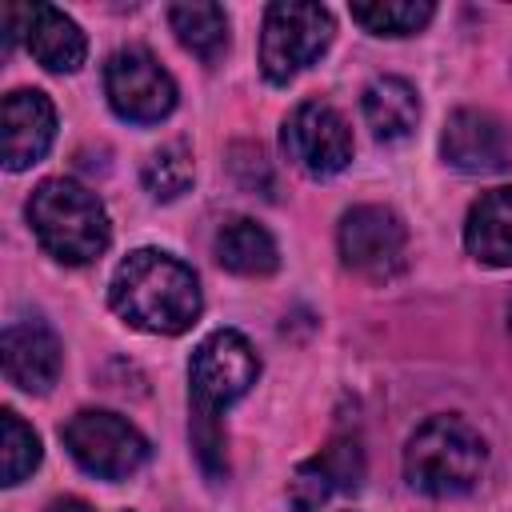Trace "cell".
Masks as SVG:
<instances>
[{
	"mask_svg": "<svg viewBox=\"0 0 512 512\" xmlns=\"http://www.w3.org/2000/svg\"><path fill=\"white\" fill-rule=\"evenodd\" d=\"M108 304L124 324L152 336L188 332L204 308L196 272L160 248H136L116 264Z\"/></svg>",
	"mask_w": 512,
	"mask_h": 512,
	"instance_id": "cell-1",
	"label": "cell"
},
{
	"mask_svg": "<svg viewBox=\"0 0 512 512\" xmlns=\"http://www.w3.org/2000/svg\"><path fill=\"white\" fill-rule=\"evenodd\" d=\"M28 224L48 256L60 264H92L112 240V224L96 192L76 180H40L28 196Z\"/></svg>",
	"mask_w": 512,
	"mask_h": 512,
	"instance_id": "cell-2",
	"label": "cell"
},
{
	"mask_svg": "<svg viewBox=\"0 0 512 512\" xmlns=\"http://www.w3.org/2000/svg\"><path fill=\"white\" fill-rule=\"evenodd\" d=\"M484 460H488L484 436L464 416H432L408 436L404 476L416 492L432 500H448L476 488Z\"/></svg>",
	"mask_w": 512,
	"mask_h": 512,
	"instance_id": "cell-3",
	"label": "cell"
},
{
	"mask_svg": "<svg viewBox=\"0 0 512 512\" xmlns=\"http://www.w3.org/2000/svg\"><path fill=\"white\" fill-rule=\"evenodd\" d=\"M336 20L324 4H296L280 0L264 8V28H260V72L268 84H288L296 80L308 64L324 56L332 44Z\"/></svg>",
	"mask_w": 512,
	"mask_h": 512,
	"instance_id": "cell-4",
	"label": "cell"
},
{
	"mask_svg": "<svg viewBox=\"0 0 512 512\" xmlns=\"http://www.w3.org/2000/svg\"><path fill=\"white\" fill-rule=\"evenodd\" d=\"M260 376V356L256 348L236 332V328H216L208 332L188 364V384H192V416H212L220 420V412L228 404H236L240 396H248V388Z\"/></svg>",
	"mask_w": 512,
	"mask_h": 512,
	"instance_id": "cell-5",
	"label": "cell"
},
{
	"mask_svg": "<svg viewBox=\"0 0 512 512\" xmlns=\"http://www.w3.org/2000/svg\"><path fill=\"white\" fill-rule=\"evenodd\" d=\"M60 440L68 456L96 480H124L148 460V440L140 436V428L108 408L76 412L60 428Z\"/></svg>",
	"mask_w": 512,
	"mask_h": 512,
	"instance_id": "cell-6",
	"label": "cell"
},
{
	"mask_svg": "<svg viewBox=\"0 0 512 512\" xmlns=\"http://www.w3.org/2000/svg\"><path fill=\"white\" fill-rule=\"evenodd\" d=\"M336 244H340V260L368 280H392L408 264V228L384 204L348 208L340 216Z\"/></svg>",
	"mask_w": 512,
	"mask_h": 512,
	"instance_id": "cell-7",
	"label": "cell"
},
{
	"mask_svg": "<svg viewBox=\"0 0 512 512\" xmlns=\"http://www.w3.org/2000/svg\"><path fill=\"white\" fill-rule=\"evenodd\" d=\"M104 96L120 120L156 124L176 108V80L148 48H120L104 64Z\"/></svg>",
	"mask_w": 512,
	"mask_h": 512,
	"instance_id": "cell-8",
	"label": "cell"
},
{
	"mask_svg": "<svg viewBox=\"0 0 512 512\" xmlns=\"http://www.w3.org/2000/svg\"><path fill=\"white\" fill-rule=\"evenodd\" d=\"M280 148L284 156L304 172V176H336L352 160V128L348 120L324 104V100H304L288 112L280 128Z\"/></svg>",
	"mask_w": 512,
	"mask_h": 512,
	"instance_id": "cell-9",
	"label": "cell"
},
{
	"mask_svg": "<svg viewBox=\"0 0 512 512\" xmlns=\"http://www.w3.org/2000/svg\"><path fill=\"white\" fill-rule=\"evenodd\" d=\"M0 20H4V48H12V40H24L32 60L44 64L48 72H76L88 56V40L80 24L52 4H4Z\"/></svg>",
	"mask_w": 512,
	"mask_h": 512,
	"instance_id": "cell-10",
	"label": "cell"
},
{
	"mask_svg": "<svg viewBox=\"0 0 512 512\" xmlns=\"http://www.w3.org/2000/svg\"><path fill=\"white\" fill-rule=\"evenodd\" d=\"M440 152L456 172L488 176L512 164V128L484 108H456L444 124Z\"/></svg>",
	"mask_w": 512,
	"mask_h": 512,
	"instance_id": "cell-11",
	"label": "cell"
},
{
	"mask_svg": "<svg viewBox=\"0 0 512 512\" xmlns=\"http://www.w3.org/2000/svg\"><path fill=\"white\" fill-rule=\"evenodd\" d=\"M0 356H4L8 384H16L20 392H32V396H44L60 380V368H64L60 340L44 320H12L4 328Z\"/></svg>",
	"mask_w": 512,
	"mask_h": 512,
	"instance_id": "cell-12",
	"label": "cell"
},
{
	"mask_svg": "<svg viewBox=\"0 0 512 512\" xmlns=\"http://www.w3.org/2000/svg\"><path fill=\"white\" fill-rule=\"evenodd\" d=\"M0 128H4V168L24 172L52 148L56 108L40 88H16L0 104Z\"/></svg>",
	"mask_w": 512,
	"mask_h": 512,
	"instance_id": "cell-13",
	"label": "cell"
},
{
	"mask_svg": "<svg viewBox=\"0 0 512 512\" xmlns=\"http://www.w3.org/2000/svg\"><path fill=\"white\" fill-rule=\"evenodd\" d=\"M360 480H364V448L356 440H332L292 472L288 500L296 512H312L328 504L336 492H356Z\"/></svg>",
	"mask_w": 512,
	"mask_h": 512,
	"instance_id": "cell-14",
	"label": "cell"
},
{
	"mask_svg": "<svg viewBox=\"0 0 512 512\" xmlns=\"http://www.w3.org/2000/svg\"><path fill=\"white\" fill-rule=\"evenodd\" d=\"M464 248L488 268H512V184L488 188L468 208Z\"/></svg>",
	"mask_w": 512,
	"mask_h": 512,
	"instance_id": "cell-15",
	"label": "cell"
},
{
	"mask_svg": "<svg viewBox=\"0 0 512 512\" xmlns=\"http://www.w3.org/2000/svg\"><path fill=\"white\" fill-rule=\"evenodd\" d=\"M212 252L220 260V268H228L236 276H272L280 268V252H276L272 232L248 216L224 220L216 240H212Z\"/></svg>",
	"mask_w": 512,
	"mask_h": 512,
	"instance_id": "cell-16",
	"label": "cell"
},
{
	"mask_svg": "<svg viewBox=\"0 0 512 512\" xmlns=\"http://www.w3.org/2000/svg\"><path fill=\"white\" fill-rule=\"evenodd\" d=\"M364 120L376 140H404L420 120V96L400 76H380L364 88Z\"/></svg>",
	"mask_w": 512,
	"mask_h": 512,
	"instance_id": "cell-17",
	"label": "cell"
},
{
	"mask_svg": "<svg viewBox=\"0 0 512 512\" xmlns=\"http://www.w3.org/2000/svg\"><path fill=\"white\" fill-rule=\"evenodd\" d=\"M168 24L176 32V40L204 64H216L228 52V12L220 4H172L168 8Z\"/></svg>",
	"mask_w": 512,
	"mask_h": 512,
	"instance_id": "cell-18",
	"label": "cell"
},
{
	"mask_svg": "<svg viewBox=\"0 0 512 512\" xmlns=\"http://www.w3.org/2000/svg\"><path fill=\"white\" fill-rule=\"evenodd\" d=\"M348 12L372 36H412L436 16V4H428V0H376V4H352Z\"/></svg>",
	"mask_w": 512,
	"mask_h": 512,
	"instance_id": "cell-19",
	"label": "cell"
},
{
	"mask_svg": "<svg viewBox=\"0 0 512 512\" xmlns=\"http://www.w3.org/2000/svg\"><path fill=\"white\" fill-rule=\"evenodd\" d=\"M144 188L152 200H176L192 188V152L184 140H172V144H160L148 160H144V172H140Z\"/></svg>",
	"mask_w": 512,
	"mask_h": 512,
	"instance_id": "cell-20",
	"label": "cell"
},
{
	"mask_svg": "<svg viewBox=\"0 0 512 512\" xmlns=\"http://www.w3.org/2000/svg\"><path fill=\"white\" fill-rule=\"evenodd\" d=\"M0 424H4V444H0V476H4V484L12 488V484H20L24 476H32L36 468H40V456H44V448H40V436L12 412V408H4L0 412Z\"/></svg>",
	"mask_w": 512,
	"mask_h": 512,
	"instance_id": "cell-21",
	"label": "cell"
},
{
	"mask_svg": "<svg viewBox=\"0 0 512 512\" xmlns=\"http://www.w3.org/2000/svg\"><path fill=\"white\" fill-rule=\"evenodd\" d=\"M44 512H92V504H84L80 496H60V500H52Z\"/></svg>",
	"mask_w": 512,
	"mask_h": 512,
	"instance_id": "cell-22",
	"label": "cell"
},
{
	"mask_svg": "<svg viewBox=\"0 0 512 512\" xmlns=\"http://www.w3.org/2000/svg\"><path fill=\"white\" fill-rule=\"evenodd\" d=\"M508 328H512V304H508Z\"/></svg>",
	"mask_w": 512,
	"mask_h": 512,
	"instance_id": "cell-23",
	"label": "cell"
}]
</instances>
